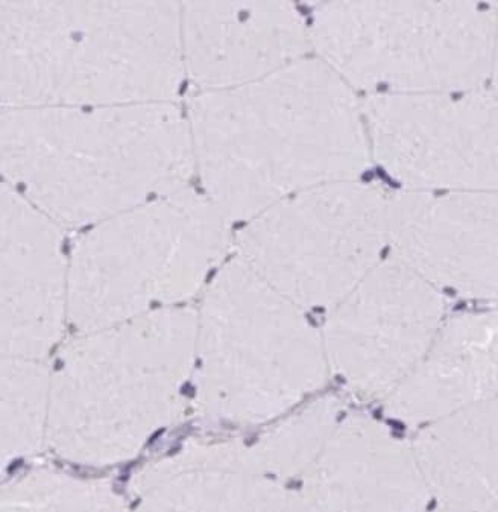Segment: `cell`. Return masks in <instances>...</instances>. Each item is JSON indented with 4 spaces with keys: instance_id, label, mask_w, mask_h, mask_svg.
<instances>
[{
    "instance_id": "obj_5",
    "label": "cell",
    "mask_w": 498,
    "mask_h": 512,
    "mask_svg": "<svg viewBox=\"0 0 498 512\" xmlns=\"http://www.w3.org/2000/svg\"><path fill=\"white\" fill-rule=\"evenodd\" d=\"M389 200L380 187L347 180L303 190L249 225L245 262L300 300L344 297L380 263L389 242Z\"/></svg>"
},
{
    "instance_id": "obj_16",
    "label": "cell",
    "mask_w": 498,
    "mask_h": 512,
    "mask_svg": "<svg viewBox=\"0 0 498 512\" xmlns=\"http://www.w3.org/2000/svg\"><path fill=\"white\" fill-rule=\"evenodd\" d=\"M304 2H307V4L312 5H322L324 2H327V0H304Z\"/></svg>"
},
{
    "instance_id": "obj_2",
    "label": "cell",
    "mask_w": 498,
    "mask_h": 512,
    "mask_svg": "<svg viewBox=\"0 0 498 512\" xmlns=\"http://www.w3.org/2000/svg\"><path fill=\"white\" fill-rule=\"evenodd\" d=\"M186 76L180 0H8L4 107L174 101Z\"/></svg>"
},
{
    "instance_id": "obj_17",
    "label": "cell",
    "mask_w": 498,
    "mask_h": 512,
    "mask_svg": "<svg viewBox=\"0 0 498 512\" xmlns=\"http://www.w3.org/2000/svg\"><path fill=\"white\" fill-rule=\"evenodd\" d=\"M5 2H8V0H2V4H5Z\"/></svg>"
},
{
    "instance_id": "obj_7",
    "label": "cell",
    "mask_w": 498,
    "mask_h": 512,
    "mask_svg": "<svg viewBox=\"0 0 498 512\" xmlns=\"http://www.w3.org/2000/svg\"><path fill=\"white\" fill-rule=\"evenodd\" d=\"M444 309L439 289L406 263H379L331 324L338 367L360 394L386 399L423 359Z\"/></svg>"
},
{
    "instance_id": "obj_14",
    "label": "cell",
    "mask_w": 498,
    "mask_h": 512,
    "mask_svg": "<svg viewBox=\"0 0 498 512\" xmlns=\"http://www.w3.org/2000/svg\"><path fill=\"white\" fill-rule=\"evenodd\" d=\"M492 84H494L495 98L498 99V23L497 31H495L494 54H492L491 72Z\"/></svg>"
},
{
    "instance_id": "obj_10",
    "label": "cell",
    "mask_w": 498,
    "mask_h": 512,
    "mask_svg": "<svg viewBox=\"0 0 498 512\" xmlns=\"http://www.w3.org/2000/svg\"><path fill=\"white\" fill-rule=\"evenodd\" d=\"M180 31L186 76L198 90L257 80L310 46L292 0H180Z\"/></svg>"
},
{
    "instance_id": "obj_9",
    "label": "cell",
    "mask_w": 498,
    "mask_h": 512,
    "mask_svg": "<svg viewBox=\"0 0 498 512\" xmlns=\"http://www.w3.org/2000/svg\"><path fill=\"white\" fill-rule=\"evenodd\" d=\"M389 244L435 288L498 300V190L391 196Z\"/></svg>"
},
{
    "instance_id": "obj_1",
    "label": "cell",
    "mask_w": 498,
    "mask_h": 512,
    "mask_svg": "<svg viewBox=\"0 0 498 512\" xmlns=\"http://www.w3.org/2000/svg\"><path fill=\"white\" fill-rule=\"evenodd\" d=\"M187 121L195 162L231 215H256L292 193L347 180L368 163L362 108L321 58L198 90Z\"/></svg>"
},
{
    "instance_id": "obj_12",
    "label": "cell",
    "mask_w": 498,
    "mask_h": 512,
    "mask_svg": "<svg viewBox=\"0 0 498 512\" xmlns=\"http://www.w3.org/2000/svg\"><path fill=\"white\" fill-rule=\"evenodd\" d=\"M315 494L327 508L420 511L432 499L412 446L371 418L348 421L316 478Z\"/></svg>"
},
{
    "instance_id": "obj_13",
    "label": "cell",
    "mask_w": 498,
    "mask_h": 512,
    "mask_svg": "<svg viewBox=\"0 0 498 512\" xmlns=\"http://www.w3.org/2000/svg\"><path fill=\"white\" fill-rule=\"evenodd\" d=\"M412 449L442 508L498 509V397L429 421Z\"/></svg>"
},
{
    "instance_id": "obj_3",
    "label": "cell",
    "mask_w": 498,
    "mask_h": 512,
    "mask_svg": "<svg viewBox=\"0 0 498 512\" xmlns=\"http://www.w3.org/2000/svg\"><path fill=\"white\" fill-rule=\"evenodd\" d=\"M0 151L11 180L73 221L172 187L195 163L174 101L4 107Z\"/></svg>"
},
{
    "instance_id": "obj_4",
    "label": "cell",
    "mask_w": 498,
    "mask_h": 512,
    "mask_svg": "<svg viewBox=\"0 0 498 512\" xmlns=\"http://www.w3.org/2000/svg\"><path fill=\"white\" fill-rule=\"evenodd\" d=\"M495 31L471 0H327L309 29L350 86L401 93L476 89L491 72Z\"/></svg>"
},
{
    "instance_id": "obj_11",
    "label": "cell",
    "mask_w": 498,
    "mask_h": 512,
    "mask_svg": "<svg viewBox=\"0 0 498 512\" xmlns=\"http://www.w3.org/2000/svg\"><path fill=\"white\" fill-rule=\"evenodd\" d=\"M498 397V309L442 323L423 359L386 397V412L427 424Z\"/></svg>"
},
{
    "instance_id": "obj_15",
    "label": "cell",
    "mask_w": 498,
    "mask_h": 512,
    "mask_svg": "<svg viewBox=\"0 0 498 512\" xmlns=\"http://www.w3.org/2000/svg\"><path fill=\"white\" fill-rule=\"evenodd\" d=\"M471 2H476V4H488V5H498V0H471Z\"/></svg>"
},
{
    "instance_id": "obj_6",
    "label": "cell",
    "mask_w": 498,
    "mask_h": 512,
    "mask_svg": "<svg viewBox=\"0 0 498 512\" xmlns=\"http://www.w3.org/2000/svg\"><path fill=\"white\" fill-rule=\"evenodd\" d=\"M383 168L421 190H498V99L476 89L382 93L363 105Z\"/></svg>"
},
{
    "instance_id": "obj_8",
    "label": "cell",
    "mask_w": 498,
    "mask_h": 512,
    "mask_svg": "<svg viewBox=\"0 0 498 512\" xmlns=\"http://www.w3.org/2000/svg\"><path fill=\"white\" fill-rule=\"evenodd\" d=\"M219 294L225 309V383L237 414H269L318 379V353L309 330L248 263L225 272Z\"/></svg>"
}]
</instances>
